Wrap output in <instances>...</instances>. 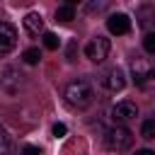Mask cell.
Listing matches in <instances>:
<instances>
[{
	"instance_id": "1",
	"label": "cell",
	"mask_w": 155,
	"mask_h": 155,
	"mask_svg": "<svg viewBox=\"0 0 155 155\" xmlns=\"http://www.w3.org/2000/svg\"><path fill=\"white\" fill-rule=\"evenodd\" d=\"M92 97L94 94H92V87L87 80H73L65 87V102L75 109H87L92 104Z\"/></svg>"
},
{
	"instance_id": "2",
	"label": "cell",
	"mask_w": 155,
	"mask_h": 155,
	"mask_svg": "<svg viewBox=\"0 0 155 155\" xmlns=\"http://www.w3.org/2000/svg\"><path fill=\"white\" fill-rule=\"evenodd\" d=\"M131 70H133V80L140 90H155V68L145 58L136 56L131 61Z\"/></svg>"
},
{
	"instance_id": "3",
	"label": "cell",
	"mask_w": 155,
	"mask_h": 155,
	"mask_svg": "<svg viewBox=\"0 0 155 155\" xmlns=\"http://www.w3.org/2000/svg\"><path fill=\"white\" fill-rule=\"evenodd\" d=\"M133 145V133L126 128V126H114L107 131V148L109 150H116V153H124Z\"/></svg>"
},
{
	"instance_id": "4",
	"label": "cell",
	"mask_w": 155,
	"mask_h": 155,
	"mask_svg": "<svg viewBox=\"0 0 155 155\" xmlns=\"http://www.w3.org/2000/svg\"><path fill=\"white\" fill-rule=\"evenodd\" d=\"M109 48H111V44H109L107 36H94V39H90V44L85 46V56H87L92 63H102V61L109 56Z\"/></svg>"
},
{
	"instance_id": "5",
	"label": "cell",
	"mask_w": 155,
	"mask_h": 155,
	"mask_svg": "<svg viewBox=\"0 0 155 155\" xmlns=\"http://www.w3.org/2000/svg\"><path fill=\"white\" fill-rule=\"evenodd\" d=\"M136 116H138V107H136L133 102H128V99L116 102V104L111 107V119L116 121V126H121V124H126V121H131V119H136Z\"/></svg>"
},
{
	"instance_id": "6",
	"label": "cell",
	"mask_w": 155,
	"mask_h": 155,
	"mask_svg": "<svg viewBox=\"0 0 155 155\" xmlns=\"http://www.w3.org/2000/svg\"><path fill=\"white\" fill-rule=\"evenodd\" d=\"M99 82H102L109 92H119V90L126 87V78H124V73H121L119 68H109V70H104V73L99 75Z\"/></svg>"
},
{
	"instance_id": "7",
	"label": "cell",
	"mask_w": 155,
	"mask_h": 155,
	"mask_svg": "<svg viewBox=\"0 0 155 155\" xmlns=\"http://www.w3.org/2000/svg\"><path fill=\"white\" fill-rule=\"evenodd\" d=\"M17 46V29L10 22H0V53H10Z\"/></svg>"
},
{
	"instance_id": "8",
	"label": "cell",
	"mask_w": 155,
	"mask_h": 155,
	"mask_svg": "<svg viewBox=\"0 0 155 155\" xmlns=\"http://www.w3.org/2000/svg\"><path fill=\"white\" fill-rule=\"evenodd\" d=\"M107 29H109L111 34H126V31L131 29V19H128L126 15H121V12L109 15V19H107Z\"/></svg>"
},
{
	"instance_id": "9",
	"label": "cell",
	"mask_w": 155,
	"mask_h": 155,
	"mask_svg": "<svg viewBox=\"0 0 155 155\" xmlns=\"http://www.w3.org/2000/svg\"><path fill=\"white\" fill-rule=\"evenodd\" d=\"M24 29H27L31 36H39V31L44 29V19H41V15H36V12H29V15L24 17Z\"/></svg>"
},
{
	"instance_id": "10",
	"label": "cell",
	"mask_w": 155,
	"mask_h": 155,
	"mask_svg": "<svg viewBox=\"0 0 155 155\" xmlns=\"http://www.w3.org/2000/svg\"><path fill=\"white\" fill-rule=\"evenodd\" d=\"M19 78H22V75H19L15 68H5V73H2V85H5V90H7V92H17Z\"/></svg>"
},
{
	"instance_id": "11",
	"label": "cell",
	"mask_w": 155,
	"mask_h": 155,
	"mask_svg": "<svg viewBox=\"0 0 155 155\" xmlns=\"http://www.w3.org/2000/svg\"><path fill=\"white\" fill-rule=\"evenodd\" d=\"M136 19H138L140 27H150V24H155V7H153V5H140Z\"/></svg>"
},
{
	"instance_id": "12",
	"label": "cell",
	"mask_w": 155,
	"mask_h": 155,
	"mask_svg": "<svg viewBox=\"0 0 155 155\" xmlns=\"http://www.w3.org/2000/svg\"><path fill=\"white\" fill-rule=\"evenodd\" d=\"M70 19H75V5L65 2L56 10V22H70Z\"/></svg>"
},
{
	"instance_id": "13",
	"label": "cell",
	"mask_w": 155,
	"mask_h": 155,
	"mask_svg": "<svg viewBox=\"0 0 155 155\" xmlns=\"http://www.w3.org/2000/svg\"><path fill=\"white\" fill-rule=\"evenodd\" d=\"M140 136H143L145 140H155V119L143 121V126H140Z\"/></svg>"
},
{
	"instance_id": "14",
	"label": "cell",
	"mask_w": 155,
	"mask_h": 155,
	"mask_svg": "<svg viewBox=\"0 0 155 155\" xmlns=\"http://www.w3.org/2000/svg\"><path fill=\"white\" fill-rule=\"evenodd\" d=\"M0 155H12V140L5 128H0Z\"/></svg>"
},
{
	"instance_id": "15",
	"label": "cell",
	"mask_w": 155,
	"mask_h": 155,
	"mask_svg": "<svg viewBox=\"0 0 155 155\" xmlns=\"http://www.w3.org/2000/svg\"><path fill=\"white\" fill-rule=\"evenodd\" d=\"M22 58H24V61H27L29 65H36V63L41 61V51L31 46V48H27V51H24V56H22Z\"/></svg>"
},
{
	"instance_id": "16",
	"label": "cell",
	"mask_w": 155,
	"mask_h": 155,
	"mask_svg": "<svg viewBox=\"0 0 155 155\" xmlns=\"http://www.w3.org/2000/svg\"><path fill=\"white\" fill-rule=\"evenodd\" d=\"M44 46H46L48 51H56V48L61 46V41H58V36H56V34L46 31V34H44Z\"/></svg>"
},
{
	"instance_id": "17",
	"label": "cell",
	"mask_w": 155,
	"mask_h": 155,
	"mask_svg": "<svg viewBox=\"0 0 155 155\" xmlns=\"http://www.w3.org/2000/svg\"><path fill=\"white\" fill-rule=\"evenodd\" d=\"M143 48H145L148 53H155V31H148V34L143 36Z\"/></svg>"
},
{
	"instance_id": "18",
	"label": "cell",
	"mask_w": 155,
	"mask_h": 155,
	"mask_svg": "<svg viewBox=\"0 0 155 155\" xmlns=\"http://www.w3.org/2000/svg\"><path fill=\"white\" fill-rule=\"evenodd\" d=\"M65 133H68L65 124H53V136H56V138H63Z\"/></svg>"
},
{
	"instance_id": "19",
	"label": "cell",
	"mask_w": 155,
	"mask_h": 155,
	"mask_svg": "<svg viewBox=\"0 0 155 155\" xmlns=\"http://www.w3.org/2000/svg\"><path fill=\"white\" fill-rule=\"evenodd\" d=\"M68 61H75V41L68 44Z\"/></svg>"
},
{
	"instance_id": "20",
	"label": "cell",
	"mask_w": 155,
	"mask_h": 155,
	"mask_svg": "<svg viewBox=\"0 0 155 155\" xmlns=\"http://www.w3.org/2000/svg\"><path fill=\"white\" fill-rule=\"evenodd\" d=\"M24 155H39V150H36L34 145H27V148H24Z\"/></svg>"
},
{
	"instance_id": "21",
	"label": "cell",
	"mask_w": 155,
	"mask_h": 155,
	"mask_svg": "<svg viewBox=\"0 0 155 155\" xmlns=\"http://www.w3.org/2000/svg\"><path fill=\"white\" fill-rule=\"evenodd\" d=\"M133 155H155V153H153V150H148V148H143V150H136Z\"/></svg>"
}]
</instances>
